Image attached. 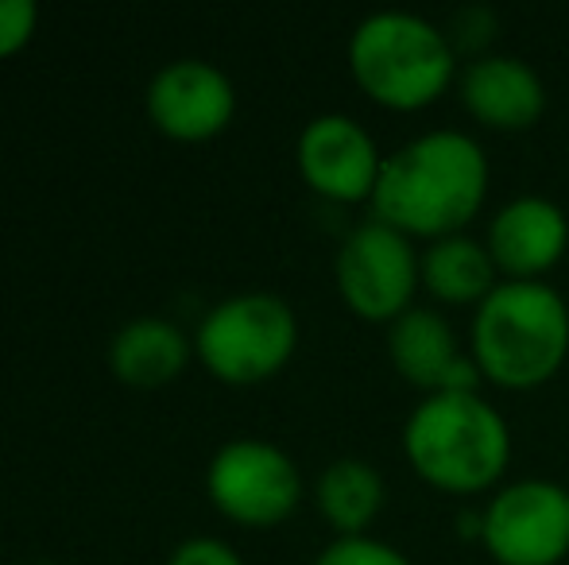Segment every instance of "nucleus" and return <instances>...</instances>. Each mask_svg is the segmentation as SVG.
Returning <instances> with one entry per match:
<instances>
[{"label": "nucleus", "instance_id": "f257e3e1", "mask_svg": "<svg viewBox=\"0 0 569 565\" xmlns=\"http://www.w3.org/2000/svg\"><path fill=\"white\" fill-rule=\"evenodd\" d=\"M488 194L485 148L457 129H435L383 155L372 190L376 221L407 236H453Z\"/></svg>", "mask_w": 569, "mask_h": 565}, {"label": "nucleus", "instance_id": "f03ea898", "mask_svg": "<svg viewBox=\"0 0 569 565\" xmlns=\"http://www.w3.org/2000/svg\"><path fill=\"white\" fill-rule=\"evenodd\" d=\"M569 353V306L542 280H503L472 314V361L500 387L547 384Z\"/></svg>", "mask_w": 569, "mask_h": 565}, {"label": "nucleus", "instance_id": "7ed1b4c3", "mask_svg": "<svg viewBox=\"0 0 569 565\" xmlns=\"http://www.w3.org/2000/svg\"><path fill=\"white\" fill-rule=\"evenodd\" d=\"M403 450L435 488L480 492L508 468L511 430L477 392H435L407 418Z\"/></svg>", "mask_w": 569, "mask_h": 565}, {"label": "nucleus", "instance_id": "20e7f679", "mask_svg": "<svg viewBox=\"0 0 569 565\" xmlns=\"http://www.w3.org/2000/svg\"><path fill=\"white\" fill-rule=\"evenodd\" d=\"M349 67L360 90L388 109H422L453 82L457 54L438 23L403 8H383L357 23Z\"/></svg>", "mask_w": 569, "mask_h": 565}, {"label": "nucleus", "instance_id": "39448f33", "mask_svg": "<svg viewBox=\"0 0 569 565\" xmlns=\"http://www.w3.org/2000/svg\"><path fill=\"white\" fill-rule=\"evenodd\" d=\"M299 322L276 294H237L213 306L198 330V353L229 384L268 380L291 361Z\"/></svg>", "mask_w": 569, "mask_h": 565}, {"label": "nucleus", "instance_id": "423d86ee", "mask_svg": "<svg viewBox=\"0 0 569 565\" xmlns=\"http://www.w3.org/2000/svg\"><path fill=\"white\" fill-rule=\"evenodd\" d=\"M419 264L411 236L376 218L365 221L345 236L338 252L341 299L368 322H396L403 310H411V294L422 280Z\"/></svg>", "mask_w": 569, "mask_h": 565}, {"label": "nucleus", "instance_id": "0eeeda50", "mask_svg": "<svg viewBox=\"0 0 569 565\" xmlns=\"http://www.w3.org/2000/svg\"><path fill=\"white\" fill-rule=\"evenodd\" d=\"M480 538L500 565H558L569 554V488L516 481L485 507Z\"/></svg>", "mask_w": 569, "mask_h": 565}, {"label": "nucleus", "instance_id": "6e6552de", "mask_svg": "<svg viewBox=\"0 0 569 565\" xmlns=\"http://www.w3.org/2000/svg\"><path fill=\"white\" fill-rule=\"evenodd\" d=\"M210 496L229 519L248 527H271L287 519L302 496L295 461L271 442L240 437L218 450L210 465Z\"/></svg>", "mask_w": 569, "mask_h": 565}, {"label": "nucleus", "instance_id": "1a4fd4ad", "mask_svg": "<svg viewBox=\"0 0 569 565\" xmlns=\"http://www.w3.org/2000/svg\"><path fill=\"white\" fill-rule=\"evenodd\" d=\"M380 151L376 140L345 113H326L302 129L299 137V171L318 194L333 202H360L372 198L380 179Z\"/></svg>", "mask_w": 569, "mask_h": 565}, {"label": "nucleus", "instance_id": "9d476101", "mask_svg": "<svg viewBox=\"0 0 569 565\" xmlns=\"http://www.w3.org/2000/svg\"><path fill=\"white\" fill-rule=\"evenodd\" d=\"M237 109L232 82L202 59H179L156 74L148 90V113L167 137L206 140L218 137Z\"/></svg>", "mask_w": 569, "mask_h": 565}, {"label": "nucleus", "instance_id": "9b49d317", "mask_svg": "<svg viewBox=\"0 0 569 565\" xmlns=\"http://www.w3.org/2000/svg\"><path fill=\"white\" fill-rule=\"evenodd\" d=\"M569 244V221L550 198H511L488 225V256L496 272L511 280H535L562 260Z\"/></svg>", "mask_w": 569, "mask_h": 565}, {"label": "nucleus", "instance_id": "f8f14e48", "mask_svg": "<svg viewBox=\"0 0 569 565\" xmlns=\"http://www.w3.org/2000/svg\"><path fill=\"white\" fill-rule=\"evenodd\" d=\"M388 353L396 372L415 387L435 392H472L477 384V364L457 353V337L442 314L411 306L391 322Z\"/></svg>", "mask_w": 569, "mask_h": 565}, {"label": "nucleus", "instance_id": "ddd939ff", "mask_svg": "<svg viewBox=\"0 0 569 565\" xmlns=\"http://www.w3.org/2000/svg\"><path fill=\"white\" fill-rule=\"evenodd\" d=\"M461 101L488 129H531L547 109L542 78L516 54H480L461 74Z\"/></svg>", "mask_w": 569, "mask_h": 565}, {"label": "nucleus", "instance_id": "4468645a", "mask_svg": "<svg viewBox=\"0 0 569 565\" xmlns=\"http://www.w3.org/2000/svg\"><path fill=\"white\" fill-rule=\"evenodd\" d=\"M187 337L163 317H140L124 325L109 349V364L124 384L136 387H159L174 380L187 364Z\"/></svg>", "mask_w": 569, "mask_h": 565}, {"label": "nucleus", "instance_id": "2eb2a0df", "mask_svg": "<svg viewBox=\"0 0 569 565\" xmlns=\"http://www.w3.org/2000/svg\"><path fill=\"white\" fill-rule=\"evenodd\" d=\"M422 283L442 302H485L496 291V264L488 256V244L472 236H438L422 252Z\"/></svg>", "mask_w": 569, "mask_h": 565}, {"label": "nucleus", "instance_id": "dca6fc26", "mask_svg": "<svg viewBox=\"0 0 569 565\" xmlns=\"http://www.w3.org/2000/svg\"><path fill=\"white\" fill-rule=\"evenodd\" d=\"M318 507L341 531V538L365 535V527L383 507V476L360 457L333 461L318 476Z\"/></svg>", "mask_w": 569, "mask_h": 565}, {"label": "nucleus", "instance_id": "f3484780", "mask_svg": "<svg viewBox=\"0 0 569 565\" xmlns=\"http://www.w3.org/2000/svg\"><path fill=\"white\" fill-rule=\"evenodd\" d=\"M315 565H411V562H407L396 546L376 543V538H368V535H349L326 546Z\"/></svg>", "mask_w": 569, "mask_h": 565}, {"label": "nucleus", "instance_id": "a211bd4d", "mask_svg": "<svg viewBox=\"0 0 569 565\" xmlns=\"http://www.w3.org/2000/svg\"><path fill=\"white\" fill-rule=\"evenodd\" d=\"M36 4L31 0H0V59L20 51L36 31Z\"/></svg>", "mask_w": 569, "mask_h": 565}, {"label": "nucleus", "instance_id": "6ab92c4d", "mask_svg": "<svg viewBox=\"0 0 569 565\" xmlns=\"http://www.w3.org/2000/svg\"><path fill=\"white\" fill-rule=\"evenodd\" d=\"M167 565H244V562L237 558L232 546L218 543V538H190V543H182L171 554Z\"/></svg>", "mask_w": 569, "mask_h": 565}]
</instances>
